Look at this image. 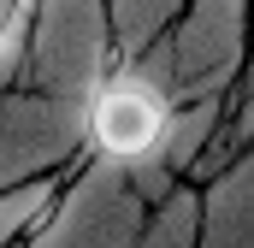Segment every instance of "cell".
Returning a JSON list of instances; mask_svg holds the SVG:
<instances>
[{
	"instance_id": "1",
	"label": "cell",
	"mask_w": 254,
	"mask_h": 248,
	"mask_svg": "<svg viewBox=\"0 0 254 248\" xmlns=\"http://www.w3.org/2000/svg\"><path fill=\"white\" fill-rule=\"evenodd\" d=\"M254 48V0H190L136 60L172 101L225 95V83L243 77Z\"/></svg>"
},
{
	"instance_id": "2",
	"label": "cell",
	"mask_w": 254,
	"mask_h": 248,
	"mask_svg": "<svg viewBox=\"0 0 254 248\" xmlns=\"http://www.w3.org/2000/svg\"><path fill=\"white\" fill-rule=\"evenodd\" d=\"M154 219V201L130 184L119 160L89 154L83 166L65 172L60 195L48 201V213L30 225V237L18 248H142Z\"/></svg>"
},
{
	"instance_id": "3",
	"label": "cell",
	"mask_w": 254,
	"mask_h": 248,
	"mask_svg": "<svg viewBox=\"0 0 254 248\" xmlns=\"http://www.w3.org/2000/svg\"><path fill=\"white\" fill-rule=\"evenodd\" d=\"M125 60L119 24L107 0H36L30 6V54H24V89L89 101L107 71Z\"/></svg>"
},
{
	"instance_id": "4",
	"label": "cell",
	"mask_w": 254,
	"mask_h": 248,
	"mask_svg": "<svg viewBox=\"0 0 254 248\" xmlns=\"http://www.w3.org/2000/svg\"><path fill=\"white\" fill-rule=\"evenodd\" d=\"M89 160V101L6 89L0 95V189L60 178Z\"/></svg>"
},
{
	"instance_id": "5",
	"label": "cell",
	"mask_w": 254,
	"mask_h": 248,
	"mask_svg": "<svg viewBox=\"0 0 254 248\" xmlns=\"http://www.w3.org/2000/svg\"><path fill=\"white\" fill-rule=\"evenodd\" d=\"M172 113H178V101H172L136 60H119L107 71V83L89 95V154L130 166V160H142V154L166 136Z\"/></svg>"
},
{
	"instance_id": "6",
	"label": "cell",
	"mask_w": 254,
	"mask_h": 248,
	"mask_svg": "<svg viewBox=\"0 0 254 248\" xmlns=\"http://www.w3.org/2000/svg\"><path fill=\"white\" fill-rule=\"evenodd\" d=\"M201 248H254V148L201 184Z\"/></svg>"
},
{
	"instance_id": "7",
	"label": "cell",
	"mask_w": 254,
	"mask_h": 248,
	"mask_svg": "<svg viewBox=\"0 0 254 248\" xmlns=\"http://www.w3.org/2000/svg\"><path fill=\"white\" fill-rule=\"evenodd\" d=\"M142 248H201V189L178 184L166 201H154Z\"/></svg>"
},
{
	"instance_id": "8",
	"label": "cell",
	"mask_w": 254,
	"mask_h": 248,
	"mask_svg": "<svg viewBox=\"0 0 254 248\" xmlns=\"http://www.w3.org/2000/svg\"><path fill=\"white\" fill-rule=\"evenodd\" d=\"M65 172L60 178H36V184H18V189H0V248H18L30 237V225L48 213V201L60 195Z\"/></svg>"
}]
</instances>
